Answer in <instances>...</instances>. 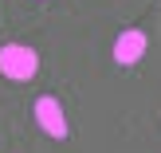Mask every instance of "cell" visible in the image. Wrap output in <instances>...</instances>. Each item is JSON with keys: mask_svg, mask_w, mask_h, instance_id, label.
I'll return each mask as SVG.
<instances>
[{"mask_svg": "<svg viewBox=\"0 0 161 153\" xmlns=\"http://www.w3.org/2000/svg\"><path fill=\"white\" fill-rule=\"evenodd\" d=\"M0 71L8 79H16V83H28L39 71V55L31 47H24V43H4L0 47Z\"/></svg>", "mask_w": 161, "mask_h": 153, "instance_id": "1", "label": "cell"}, {"mask_svg": "<svg viewBox=\"0 0 161 153\" xmlns=\"http://www.w3.org/2000/svg\"><path fill=\"white\" fill-rule=\"evenodd\" d=\"M36 122L47 138H55V141L67 138V118H63V106H59L55 94H39L36 98Z\"/></svg>", "mask_w": 161, "mask_h": 153, "instance_id": "2", "label": "cell"}, {"mask_svg": "<svg viewBox=\"0 0 161 153\" xmlns=\"http://www.w3.org/2000/svg\"><path fill=\"white\" fill-rule=\"evenodd\" d=\"M142 55H146V31L126 28L122 36L114 39V59H118V63H138Z\"/></svg>", "mask_w": 161, "mask_h": 153, "instance_id": "3", "label": "cell"}]
</instances>
